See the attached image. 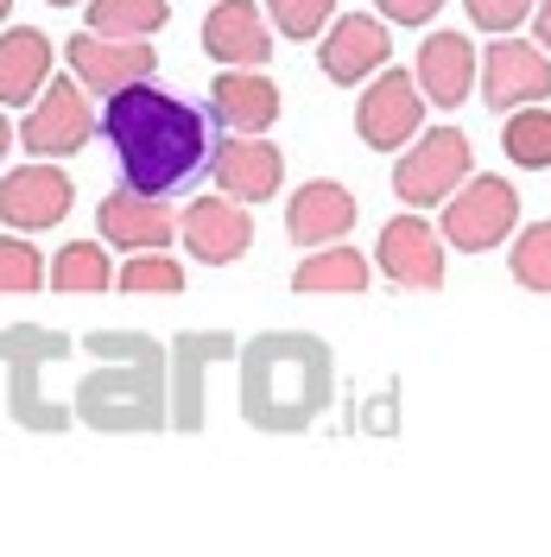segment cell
<instances>
[{
  "label": "cell",
  "instance_id": "ba28073f",
  "mask_svg": "<svg viewBox=\"0 0 551 557\" xmlns=\"http://www.w3.org/2000/svg\"><path fill=\"white\" fill-rule=\"evenodd\" d=\"M64 58H70V76L83 89H96L102 102L134 89V83H152V70H159L152 38H108V33H89V26L64 45Z\"/></svg>",
  "mask_w": 551,
  "mask_h": 557
},
{
  "label": "cell",
  "instance_id": "9c48e42d",
  "mask_svg": "<svg viewBox=\"0 0 551 557\" xmlns=\"http://www.w3.org/2000/svg\"><path fill=\"white\" fill-rule=\"evenodd\" d=\"M89 134H96V108H89L76 76H51L38 108L20 121V146L33 159H70L76 146H89Z\"/></svg>",
  "mask_w": 551,
  "mask_h": 557
},
{
  "label": "cell",
  "instance_id": "8fae6325",
  "mask_svg": "<svg viewBox=\"0 0 551 557\" xmlns=\"http://www.w3.org/2000/svg\"><path fill=\"white\" fill-rule=\"evenodd\" d=\"M551 96V58L546 45H519V38H494L482 51V102L501 114V108H526Z\"/></svg>",
  "mask_w": 551,
  "mask_h": 557
},
{
  "label": "cell",
  "instance_id": "e575fe53",
  "mask_svg": "<svg viewBox=\"0 0 551 557\" xmlns=\"http://www.w3.org/2000/svg\"><path fill=\"white\" fill-rule=\"evenodd\" d=\"M45 7H83V0H45Z\"/></svg>",
  "mask_w": 551,
  "mask_h": 557
},
{
  "label": "cell",
  "instance_id": "4fadbf2b",
  "mask_svg": "<svg viewBox=\"0 0 551 557\" xmlns=\"http://www.w3.org/2000/svg\"><path fill=\"white\" fill-rule=\"evenodd\" d=\"M96 228H102V242L121 247V253H139V247H172L177 242V215L166 209V197H146V190H134L127 177L102 197Z\"/></svg>",
  "mask_w": 551,
  "mask_h": 557
},
{
  "label": "cell",
  "instance_id": "9a60e30c",
  "mask_svg": "<svg viewBox=\"0 0 551 557\" xmlns=\"http://www.w3.org/2000/svg\"><path fill=\"white\" fill-rule=\"evenodd\" d=\"M209 177H216V190L235 197V203H267L279 184H285V159H279V146H267L260 134H229L209 152Z\"/></svg>",
  "mask_w": 551,
  "mask_h": 557
},
{
  "label": "cell",
  "instance_id": "7c38bea8",
  "mask_svg": "<svg viewBox=\"0 0 551 557\" xmlns=\"http://www.w3.org/2000/svg\"><path fill=\"white\" fill-rule=\"evenodd\" d=\"M380 273L406 292H438L444 285V235L425 222V215H393L380 228V247H375Z\"/></svg>",
  "mask_w": 551,
  "mask_h": 557
},
{
  "label": "cell",
  "instance_id": "d6986e66",
  "mask_svg": "<svg viewBox=\"0 0 551 557\" xmlns=\"http://www.w3.org/2000/svg\"><path fill=\"white\" fill-rule=\"evenodd\" d=\"M209 114L229 127V134H267L279 121V83L267 70L229 64L216 83H209Z\"/></svg>",
  "mask_w": 551,
  "mask_h": 557
},
{
  "label": "cell",
  "instance_id": "2e32d148",
  "mask_svg": "<svg viewBox=\"0 0 551 557\" xmlns=\"http://www.w3.org/2000/svg\"><path fill=\"white\" fill-rule=\"evenodd\" d=\"M393 58V38H387V20L375 13H348V20H330V33H323V51H317V64L330 83H368L375 70H387Z\"/></svg>",
  "mask_w": 551,
  "mask_h": 557
},
{
  "label": "cell",
  "instance_id": "d4e9b609",
  "mask_svg": "<svg viewBox=\"0 0 551 557\" xmlns=\"http://www.w3.org/2000/svg\"><path fill=\"white\" fill-rule=\"evenodd\" d=\"M114 285V267H108V242H70L58 260H51V292H108Z\"/></svg>",
  "mask_w": 551,
  "mask_h": 557
},
{
  "label": "cell",
  "instance_id": "4316f807",
  "mask_svg": "<svg viewBox=\"0 0 551 557\" xmlns=\"http://www.w3.org/2000/svg\"><path fill=\"white\" fill-rule=\"evenodd\" d=\"M114 285H121L127 298H146V292L177 298V292H184V267H177V260H166V247H139L134 260H121Z\"/></svg>",
  "mask_w": 551,
  "mask_h": 557
},
{
  "label": "cell",
  "instance_id": "277c9868",
  "mask_svg": "<svg viewBox=\"0 0 551 557\" xmlns=\"http://www.w3.org/2000/svg\"><path fill=\"white\" fill-rule=\"evenodd\" d=\"M64 355H70L64 330H38V323H13V330H0L7 406H13V418H20L26 431L58 437V431L76 424V406H58V393H51V374H58V361H64Z\"/></svg>",
  "mask_w": 551,
  "mask_h": 557
},
{
  "label": "cell",
  "instance_id": "603a6c76",
  "mask_svg": "<svg viewBox=\"0 0 551 557\" xmlns=\"http://www.w3.org/2000/svg\"><path fill=\"white\" fill-rule=\"evenodd\" d=\"M368 278H375L368 253H355L348 242H330L292 273V292H305V298H317V292H368Z\"/></svg>",
  "mask_w": 551,
  "mask_h": 557
},
{
  "label": "cell",
  "instance_id": "3957f363",
  "mask_svg": "<svg viewBox=\"0 0 551 557\" xmlns=\"http://www.w3.org/2000/svg\"><path fill=\"white\" fill-rule=\"evenodd\" d=\"M330 393L336 361L305 330H267L242 348V418L254 431H305Z\"/></svg>",
  "mask_w": 551,
  "mask_h": 557
},
{
  "label": "cell",
  "instance_id": "d590c367",
  "mask_svg": "<svg viewBox=\"0 0 551 557\" xmlns=\"http://www.w3.org/2000/svg\"><path fill=\"white\" fill-rule=\"evenodd\" d=\"M7 13H13V0H0V20H7Z\"/></svg>",
  "mask_w": 551,
  "mask_h": 557
},
{
  "label": "cell",
  "instance_id": "f1b7e54d",
  "mask_svg": "<svg viewBox=\"0 0 551 557\" xmlns=\"http://www.w3.org/2000/svg\"><path fill=\"white\" fill-rule=\"evenodd\" d=\"M267 20H273V33L285 38H317L330 33V20H336V0H267Z\"/></svg>",
  "mask_w": 551,
  "mask_h": 557
},
{
  "label": "cell",
  "instance_id": "8992f818",
  "mask_svg": "<svg viewBox=\"0 0 551 557\" xmlns=\"http://www.w3.org/2000/svg\"><path fill=\"white\" fill-rule=\"evenodd\" d=\"M519 222V190L507 177H463L456 190H450V209L444 222H438V235H444L456 253H488V247H501L514 235Z\"/></svg>",
  "mask_w": 551,
  "mask_h": 557
},
{
  "label": "cell",
  "instance_id": "ffe728a7",
  "mask_svg": "<svg viewBox=\"0 0 551 557\" xmlns=\"http://www.w3.org/2000/svg\"><path fill=\"white\" fill-rule=\"evenodd\" d=\"M476 70H482V58H476V45L463 33H431L425 45H418V89H425V102L431 108H456L469 89H476Z\"/></svg>",
  "mask_w": 551,
  "mask_h": 557
},
{
  "label": "cell",
  "instance_id": "d6a6232c",
  "mask_svg": "<svg viewBox=\"0 0 551 557\" xmlns=\"http://www.w3.org/2000/svg\"><path fill=\"white\" fill-rule=\"evenodd\" d=\"M532 26H539V45L551 51V0H539V7H532Z\"/></svg>",
  "mask_w": 551,
  "mask_h": 557
},
{
  "label": "cell",
  "instance_id": "52a82bcc",
  "mask_svg": "<svg viewBox=\"0 0 551 557\" xmlns=\"http://www.w3.org/2000/svg\"><path fill=\"white\" fill-rule=\"evenodd\" d=\"M355 134L375 152H406L425 134V89H418V76L375 70L368 89H362V108H355Z\"/></svg>",
  "mask_w": 551,
  "mask_h": 557
},
{
  "label": "cell",
  "instance_id": "83f0119b",
  "mask_svg": "<svg viewBox=\"0 0 551 557\" xmlns=\"http://www.w3.org/2000/svg\"><path fill=\"white\" fill-rule=\"evenodd\" d=\"M45 285V253L33 242H20V228L0 242V298H33Z\"/></svg>",
  "mask_w": 551,
  "mask_h": 557
},
{
  "label": "cell",
  "instance_id": "f546056e",
  "mask_svg": "<svg viewBox=\"0 0 551 557\" xmlns=\"http://www.w3.org/2000/svg\"><path fill=\"white\" fill-rule=\"evenodd\" d=\"M514 278L526 292H551V222H532V228H519L514 242Z\"/></svg>",
  "mask_w": 551,
  "mask_h": 557
},
{
  "label": "cell",
  "instance_id": "836d02e7",
  "mask_svg": "<svg viewBox=\"0 0 551 557\" xmlns=\"http://www.w3.org/2000/svg\"><path fill=\"white\" fill-rule=\"evenodd\" d=\"M7 146H13V127H7V114H0V159H7Z\"/></svg>",
  "mask_w": 551,
  "mask_h": 557
},
{
  "label": "cell",
  "instance_id": "ac0fdd59",
  "mask_svg": "<svg viewBox=\"0 0 551 557\" xmlns=\"http://www.w3.org/2000/svg\"><path fill=\"white\" fill-rule=\"evenodd\" d=\"M204 51L216 64H247L260 70L273 58V20L254 0H216L204 20Z\"/></svg>",
  "mask_w": 551,
  "mask_h": 557
},
{
  "label": "cell",
  "instance_id": "30bf717a",
  "mask_svg": "<svg viewBox=\"0 0 551 557\" xmlns=\"http://www.w3.org/2000/svg\"><path fill=\"white\" fill-rule=\"evenodd\" d=\"M177 242L191 247V260L204 267H229L254 247V209L235 203V197H197V203L177 215Z\"/></svg>",
  "mask_w": 551,
  "mask_h": 557
},
{
  "label": "cell",
  "instance_id": "44dd1931",
  "mask_svg": "<svg viewBox=\"0 0 551 557\" xmlns=\"http://www.w3.org/2000/svg\"><path fill=\"white\" fill-rule=\"evenodd\" d=\"M235 355V336L209 330V336H177L172 343V424L177 431H197L204 424V381H209V361Z\"/></svg>",
  "mask_w": 551,
  "mask_h": 557
},
{
  "label": "cell",
  "instance_id": "cb8c5ba5",
  "mask_svg": "<svg viewBox=\"0 0 551 557\" xmlns=\"http://www.w3.org/2000/svg\"><path fill=\"white\" fill-rule=\"evenodd\" d=\"M89 33L108 38H152L172 20V0H89Z\"/></svg>",
  "mask_w": 551,
  "mask_h": 557
},
{
  "label": "cell",
  "instance_id": "7a4b0ae2",
  "mask_svg": "<svg viewBox=\"0 0 551 557\" xmlns=\"http://www.w3.org/2000/svg\"><path fill=\"white\" fill-rule=\"evenodd\" d=\"M89 368L76 374V424L134 437V431H166L172 424V348H159L139 330H96L83 336Z\"/></svg>",
  "mask_w": 551,
  "mask_h": 557
},
{
  "label": "cell",
  "instance_id": "484cf974",
  "mask_svg": "<svg viewBox=\"0 0 551 557\" xmlns=\"http://www.w3.org/2000/svg\"><path fill=\"white\" fill-rule=\"evenodd\" d=\"M501 139H507V159H514L519 172H546L551 165V108H532V102L514 108Z\"/></svg>",
  "mask_w": 551,
  "mask_h": 557
},
{
  "label": "cell",
  "instance_id": "5bb4252c",
  "mask_svg": "<svg viewBox=\"0 0 551 557\" xmlns=\"http://www.w3.org/2000/svg\"><path fill=\"white\" fill-rule=\"evenodd\" d=\"M70 197H76V184H70L58 165H20V172L0 177V222L7 228H20V235H33V228H58L70 215Z\"/></svg>",
  "mask_w": 551,
  "mask_h": 557
},
{
  "label": "cell",
  "instance_id": "4dcf8cb0",
  "mask_svg": "<svg viewBox=\"0 0 551 557\" xmlns=\"http://www.w3.org/2000/svg\"><path fill=\"white\" fill-rule=\"evenodd\" d=\"M463 7H469V20H476V26H482V33H514L519 20H532V7H539V0H463Z\"/></svg>",
  "mask_w": 551,
  "mask_h": 557
},
{
  "label": "cell",
  "instance_id": "5b68a950",
  "mask_svg": "<svg viewBox=\"0 0 551 557\" xmlns=\"http://www.w3.org/2000/svg\"><path fill=\"white\" fill-rule=\"evenodd\" d=\"M469 172H476L469 134H463V127H431V134H418L413 146L400 152V165H393V197L406 209H438V203H450V190Z\"/></svg>",
  "mask_w": 551,
  "mask_h": 557
},
{
  "label": "cell",
  "instance_id": "1f68e13d",
  "mask_svg": "<svg viewBox=\"0 0 551 557\" xmlns=\"http://www.w3.org/2000/svg\"><path fill=\"white\" fill-rule=\"evenodd\" d=\"M380 7V20H393V26H425L444 0H375Z\"/></svg>",
  "mask_w": 551,
  "mask_h": 557
},
{
  "label": "cell",
  "instance_id": "7402d4cb",
  "mask_svg": "<svg viewBox=\"0 0 551 557\" xmlns=\"http://www.w3.org/2000/svg\"><path fill=\"white\" fill-rule=\"evenodd\" d=\"M51 64H58V51L38 26H7L0 33V108L38 102L51 83Z\"/></svg>",
  "mask_w": 551,
  "mask_h": 557
},
{
  "label": "cell",
  "instance_id": "e0dca14e",
  "mask_svg": "<svg viewBox=\"0 0 551 557\" xmlns=\"http://www.w3.org/2000/svg\"><path fill=\"white\" fill-rule=\"evenodd\" d=\"M355 215H362V203L348 197L336 177H310V184L292 190V203H285V235L298 247H330L355 228Z\"/></svg>",
  "mask_w": 551,
  "mask_h": 557
},
{
  "label": "cell",
  "instance_id": "6da1fadb",
  "mask_svg": "<svg viewBox=\"0 0 551 557\" xmlns=\"http://www.w3.org/2000/svg\"><path fill=\"white\" fill-rule=\"evenodd\" d=\"M102 134L121 159V177L146 190V197H172L184 184H197V172H209V114L191 102H177L152 83H134L121 96H108Z\"/></svg>",
  "mask_w": 551,
  "mask_h": 557
}]
</instances>
